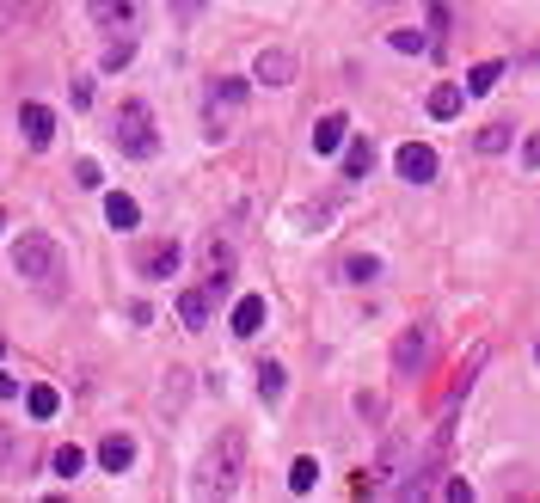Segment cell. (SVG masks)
I'll use <instances>...</instances> for the list:
<instances>
[{"label": "cell", "mask_w": 540, "mask_h": 503, "mask_svg": "<svg viewBox=\"0 0 540 503\" xmlns=\"http://www.w3.org/2000/svg\"><path fill=\"white\" fill-rule=\"evenodd\" d=\"M13 270L56 301V295H62V276H68V258H62V246H56L50 234H19L13 239Z\"/></svg>", "instance_id": "1"}, {"label": "cell", "mask_w": 540, "mask_h": 503, "mask_svg": "<svg viewBox=\"0 0 540 503\" xmlns=\"http://www.w3.org/2000/svg\"><path fill=\"white\" fill-rule=\"evenodd\" d=\"M239 461H246V442H239V436H221L209 454H202L191 491H197V498H234V491H239Z\"/></svg>", "instance_id": "2"}, {"label": "cell", "mask_w": 540, "mask_h": 503, "mask_svg": "<svg viewBox=\"0 0 540 503\" xmlns=\"http://www.w3.org/2000/svg\"><path fill=\"white\" fill-rule=\"evenodd\" d=\"M239 104H246V80H234V74H215V80L202 86V135H209V141L234 135Z\"/></svg>", "instance_id": "3"}, {"label": "cell", "mask_w": 540, "mask_h": 503, "mask_svg": "<svg viewBox=\"0 0 540 503\" xmlns=\"http://www.w3.org/2000/svg\"><path fill=\"white\" fill-rule=\"evenodd\" d=\"M111 135H117V148H123L130 160H154V154H160V135H154V111H148V99H123V104H117Z\"/></svg>", "instance_id": "4"}, {"label": "cell", "mask_w": 540, "mask_h": 503, "mask_svg": "<svg viewBox=\"0 0 540 503\" xmlns=\"http://www.w3.org/2000/svg\"><path fill=\"white\" fill-rule=\"evenodd\" d=\"M430 356H436V332H430V326H405V332L393 337V374H400V381H418V374L430 369Z\"/></svg>", "instance_id": "5"}, {"label": "cell", "mask_w": 540, "mask_h": 503, "mask_svg": "<svg viewBox=\"0 0 540 503\" xmlns=\"http://www.w3.org/2000/svg\"><path fill=\"white\" fill-rule=\"evenodd\" d=\"M197 258H202V289H209V295H221V289L234 283V265H239L234 239H221V234H202Z\"/></svg>", "instance_id": "6"}, {"label": "cell", "mask_w": 540, "mask_h": 503, "mask_svg": "<svg viewBox=\"0 0 540 503\" xmlns=\"http://www.w3.org/2000/svg\"><path fill=\"white\" fill-rule=\"evenodd\" d=\"M178 265H184V246H178V239H141V246H135V276L166 283V276H178Z\"/></svg>", "instance_id": "7"}, {"label": "cell", "mask_w": 540, "mask_h": 503, "mask_svg": "<svg viewBox=\"0 0 540 503\" xmlns=\"http://www.w3.org/2000/svg\"><path fill=\"white\" fill-rule=\"evenodd\" d=\"M295 74H302V56H295V49H283V43L258 49V62H252V80H258V86H289Z\"/></svg>", "instance_id": "8"}, {"label": "cell", "mask_w": 540, "mask_h": 503, "mask_svg": "<svg viewBox=\"0 0 540 503\" xmlns=\"http://www.w3.org/2000/svg\"><path fill=\"white\" fill-rule=\"evenodd\" d=\"M393 472H405V436L381 442V454H374V467L363 472V485H356V491H374V498H381V491L393 485Z\"/></svg>", "instance_id": "9"}, {"label": "cell", "mask_w": 540, "mask_h": 503, "mask_svg": "<svg viewBox=\"0 0 540 503\" xmlns=\"http://www.w3.org/2000/svg\"><path fill=\"white\" fill-rule=\"evenodd\" d=\"M141 6L148 0H86L93 25H104V31H135L141 25Z\"/></svg>", "instance_id": "10"}, {"label": "cell", "mask_w": 540, "mask_h": 503, "mask_svg": "<svg viewBox=\"0 0 540 503\" xmlns=\"http://www.w3.org/2000/svg\"><path fill=\"white\" fill-rule=\"evenodd\" d=\"M19 135H25V148H50V141H56V111L25 99L19 104Z\"/></svg>", "instance_id": "11"}, {"label": "cell", "mask_w": 540, "mask_h": 503, "mask_svg": "<svg viewBox=\"0 0 540 503\" xmlns=\"http://www.w3.org/2000/svg\"><path fill=\"white\" fill-rule=\"evenodd\" d=\"M393 166H400L405 184H430V178H436V148H424V141H405L400 154H393Z\"/></svg>", "instance_id": "12"}, {"label": "cell", "mask_w": 540, "mask_h": 503, "mask_svg": "<svg viewBox=\"0 0 540 503\" xmlns=\"http://www.w3.org/2000/svg\"><path fill=\"white\" fill-rule=\"evenodd\" d=\"M344 141H350V117H344V111H326V117L313 123V154H338Z\"/></svg>", "instance_id": "13"}, {"label": "cell", "mask_w": 540, "mask_h": 503, "mask_svg": "<svg viewBox=\"0 0 540 503\" xmlns=\"http://www.w3.org/2000/svg\"><path fill=\"white\" fill-rule=\"evenodd\" d=\"M99 467H104V472H130V467H135V436L111 430V436L99 442Z\"/></svg>", "instance_id": "14"}, {"label": "cell", "mask_w": 540, "mask_h": 503, "mask_svg": "<svg viewBox=\"0 0 540 503\" xmlns=\"http://www.w3.org/2000/svg\"><path fill=\"white\" fill-rule=\"evenodd\" d=\"M228 326H234V337H258L265 332V295H239Z\"/></svg>", "instance_id": "15"}, {"label": "cell", "mask_w": 540, "mask_h": 503, "mask_svg": "<svg viewBox=\"0 0 540 503\" xmlns=\"http://www.w3.org/2000/svg\"><path fill=\"white\" fill-rule=\"evenodd\" d=\"M485 356H491V344H472L467 356H461V369H454V387H448V405L467 400V387H472V374L485 369Z\"/></svg>", "instance_id": "16"}, {"label": "cell", "mask_w": 540, "mask_h": 503, "mask_svg": "<svg viewBox=\"0 0 540 503\" xmlns=\"http://www.w3.org/2000/svg\"><path fill=\"white\" fill-rule=\"evenodd\" d=\"M430 117L436 123H448V117H461V104H467V86H454V80H442V86H430Z\"/></svg>", "instance_id": "17"}, {"label": "cell", "mask_w": 540, "mask_h": 503, "mask_svg": "<svg viewBox=\"0 0 540 503\" xmlns=\"http://www.w3.org/2000/svg\"><path fill=\"white\" fill-rule=\"evenodd\" d=\"M374 172V141L369 135H350L344 141V178H369Z\"/></svg>", "instance_id": "18"}, {"label": "cell", "mask_w": 540, "mask_h": 503, "mask_svg": "<svg viewBox=\"0 0 540 503\" xmlns=\"http://www.w3.org/2000/svg\"><path fill=\"white\" fill-rule=\"evenodd\" d=\"M104 221H111L117 234H130V228H141V209H135V197H123V191H111V197H104Z\"/></svg>", "instance_id": "19"}, {"label": "cell", "mask_w": 540, "mask_h": 503, "mask_svg": "<svg viewBox=\"0 0 540 503\" xmlns=\"http://www.w3.org/2000/svg\"><path fill=\"white\" fill-rule=\"evenodd\" d=\"M178 319H184V332H202L209 326V289H184L178 295Z\"/></svg>", "instance_id": "20"}, {"label": "cell", "mask_w": 540, "mask_h": 503, "mask_svg": "<svg viewBox=\"0 0 540 503\" xmlns=\"http://www.w3.org/2000/svg\"><path fill=\"white\" fill-rule=\"evenodd\" d=\"M25 411H32L37 424H50V418H56V411H62V393H56V387H43V381H37V387H25Z\"/></svg>", "instance_id": "21"}, {"label": "cell", "mask_w": 540, "mask_h": 503, "mask_svg": "<svg viewBox=\"0 0 540 503\" xmlns=\"http://www.w3.org/2000/svg\"><path fill=\"white\" fill-rule=\"evenodd\" d=\"M498 80H504V62H479V67L467 74V80H461V86H467V99H485V93H491Z\"/></svg>", "instance_id": "22"}, {"label": "cell", "mask_w": 540, "mask_h": 503, "mask_svg": "<svg viewBox=\"0 0 540 503\" xmlns=\"http://www.w3.org/2000/svg\"><path fill=\"white\" fill-rule=\"evenodd\" d=\"M387 43H393L400 56H430V49H436V37H430V31H411V25H405V31H393Z\"/></svg>", "instance_id": "23"}, {"label": "cell", "mask_w": 540, "mask_h": 503, "mask_svg": "<svg viewBox=\"0 0 540 503\" xmlns=\"http://www.w3.org/2000/svg\"><path fill=\"white\" fill-rule=\"evenodd\" d=\"M374 276H381V258L374 252H350L344 258V283H374Z\"/></svg>", "instance_id": "24"}, {"label": "cell", "mask_w": 540, "mask_h": 503, "mask_svg": "<svg viewBox=\"0 0 540 503\" xmlns=\"http://www.w3.org/2000/svg\"><path fill=\"white\" fill-rule=\"evenodd\" d=\"M19 454H25L19 430H13V424H0V479H6V472H19Z\"/></svg>", "instance_id": "25"}, {"label": "cell", "mask_w": 540, "mask_h": 503, "mask_svg": "<svg viewBox=\"0 0 540 503\" xmlns=\"http://www.w3.org/2000/svg\"><path fill=\"white\" fill-rule=\"evenodd\" d=\"M509 141H516V135H509V123H485V130L472 135V148H479V154H504Z\"/></svg>", "instance_id": "26"}, {"label": "cell", "mask_w": 540, "mask_h": 503, "mask_svg": "<svg viewBox=\"0 0 540 503\" xmlns=\"http://www.w3.org/2000/svg\"><path fill=\"white\" fill-rule=\"evenodd\" d=\"M50 467L62 472V479H74V472H86V448H74V442H62V448L50 454Z\"/></svg>", "instance_id": "27"}, {"label": "cell", "mask_w": 540, "mask_h": 503, "mask_svg": "<svg viewBox=\"0 0 540 503\" xmlns=\"http://www.w3.org/2000/svg\"><path fill=\"white\" fill-rule=\"evenodd\" d=\"M313 485H320V461H307V454H302V461L289 467V491H302V498H307Z\"/></svg>", "instance_id": "28"}, {"label": "cell", "mask_w": 540, "mask_h": 503, "mask_svg": "<svg viewBox=\"0 0 540 503\" xmlns=\"http://www.w3.org/2000/svg\"><path fill=\"white\" fill-rule=\"evenodd\" d=\"M258 400L265 405L283 400V369H276V363H258Z\"/></svg>", "instance_id": "29"}, {"label": "cell", "mask_w": 540, "mask_h": 503, "mask_svg": "<svg viewBox=\"0 0 540 503\" xmlns=\"http://www.w3.org/2000/svg\"><path fill=\"white\" fill-rule=\"evenodd\" d=\"M130 56H135V37H130V31L104 43V67H130Z\"/></svg>", "instance_id": "30"}, {"label": "cell", "mask_w": 540, "mask_h": 503, "mask_svg": "<svg viewBox=\"0 0 540 503\" xmlns=\"http://www.w3.org/2000/svg\"><path fill=\"white\" fill-rule=\"evenodd\" d=\"M74 184H80V191H99V184H104L99 160H80V166H74Z\"/></svg>", "instance_id": "31"}, {"label": "cell", "mask_w": 540, "mask_h": 503, "mask_svg": "<svg viewBox=\"0 0 540 503\" xmlns=\"http://www.w3.org/2000/svg\"><path fill=\"white\" fill-rule=\"evenodd\" d=\"M356 411H363V418H387V400H381V393H356Z\"/></svg>", "instance_id": "32"}, {"label": "cell", "mask_w": 540, "mask_h": 503, "mask_svg": "<svg viewBox=\"0 0 540 503\" xmlns=\"http://www.w3.org/2000/svg\"><path fill=\"white\" fill-rule=\"evenodd\" d=\"M442 31H448V0L430 6V37H436V49H442Z\"/></svg>", "instance_id": "33"}, {"label": "cell", "mask_w": 540, "mask_h": 503, "mask_svg": "<svg viewBox=\"0 0 540 503\" xmlns=\"http://www.w3.org/2000/svg\"><path fill=\"white\" fill-rule=\"evenodd\" d=\"M436 491H442V498H454V503H467V498H472V485H467V479H442Z\"/></svg>", "instance_id": "34"}, {"label": "cell", "mask_w": 540, "mask_h": 503, "mask_svg": "<svg viewBox=\"0 0 540 503\" xmlns=\"http://www.w3.org/2000/svg\"><path fill=\"white\" fill-rule=\"evenodd\" d=\"M522 166H528V172H540V130L528 135V141H522Z\"/></svg>", "instance_id": "35"}, {"label": "cell", "mask_w": 540, "mask_h": 503, "mask_svg": "<svg viewBox=\"0 0 540 503\" xmlns=\"http://www.w3.org/2000/svg\"><path fill=\"white\" fill-rule=\"evenodd\" d=\"M13 25H19V6H13V0H0V37H13Z\"/></svg>", "instance_id": "36"}, {"label": "cell", "mask_w": 540, "mask_h": 503, "mask_svg": "<svg viewBox=\"0 0 540 503\" xmlns=\"http://www.w3.org/2000/svg\"><path fill=\"white\" fill-rule=\"evenodd\" d=\"M68 93H74V111H86V104H93V80H74Z\"/></svg>", "instance_id": "37"}, {"label": "cell", "mask_w": 540, "mask_h": 503, "mask_svg": "<svg viewBox=\"0 0 540 503\" xmlns=\"http://www.w3.org/2000/svg\"><path fill=\"white\" fill-rule=\"evenodd\" d=\"M19 393H25V387H19V374L0 369V400H19Z\"/></svg>", "instance_id": "38"}, {"label": "cell", "mask_w": 540, "mask_h": 503, "mask_svg": "<svg viewBox=\"0 0 540 503\" xmlns=\"http://www.w3.org/2000/svg\"><path fill=\"white\" fill-rule=\"evenodd\" d=\"M13 6H19V19H37V13H43L50 0H13Z\"/></svg>", "instance_id": "39"}, {"label": "cell", "mask_w": 540, "mask_h": 503, "mask_svg": "<svg viewBox=\"0 0 540 503\" xmlns=\"http://www.w3.org/2000/svg\"><path fill=\"white\" fill-rule=\"evenodd\" d=\"M535 363H540V344H535Z\"/></svg>", "instance_id": "40"}, {"label": "cell", "mask_w": 540, "mask_h": 503, "mask_svg": "<svg viewBox=\"0 0 540 503\" xmlns=\"http://www.w3.org/2000/svg\"><path fill=\"white\" fill-rule=\"evenodd\" d=\"M0 356H6V344H0Z\"/></svg>", "instance_id": "41"}, {"label": "cell", "mask_w": 540, "mask_h": 503, "mask_svg": "<svg viewBox=\"0 0 540 503\" xmlns=\"http://www.w3.org/2000/svg\"><path fill=\"white\" fill-rule=\"evenodd\" d=\"M0 228H6V221H0Z\"/></svg>", "instance_id": "42"}]
</instances>
